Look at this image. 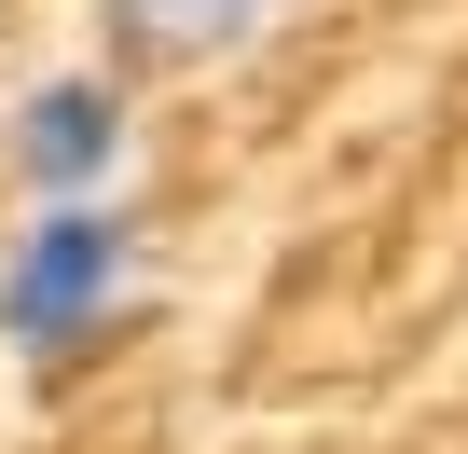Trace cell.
<instances>
[{"mask_svg": "<svg viewBox=\"0 0 468 454\" xmlns=\"http://www.w3.org/2000/svg\"><path fill=\"white\" fill-rule=\"evenodd\" d=\"M124 276H138V220L124 206H28L15 248H0V344H15L28 372L83 358L124 317Z\"/></svg>", "mask_w": 468, "mask_h": 454, "instance_id": "6da1fadb", "label": "cell"}, {"mask_svg": "<svg viewBox=\"0 0 468 454\" xmlns=\"http://www.w3.org/2000/svg\"><path fill=\"white\" fill-rule=\"evenodd\" d=\"M111 165H124V83L69 69V83H42V97L15 111V179H28L42 206H111V193H97Z\"/></svg>", "mask_w": 468, "mask_h": 454, "instance_id": "7a4b0ae2", "label": "cell"}, {"mask_svg": "<svg viewBox=\"0 0 468 454\" xmlns=\"http://www.w3.org/2000/svg\"><path fill=\"white\" fill-rule=\"evenodd\" d=\"M262 28H290V0H111V56L124 69H220Z\"/></svg>", "mask_w": 468, "mask_h": 454, "instance_id": "3957f363", "label": "cell"}]
</instances>
